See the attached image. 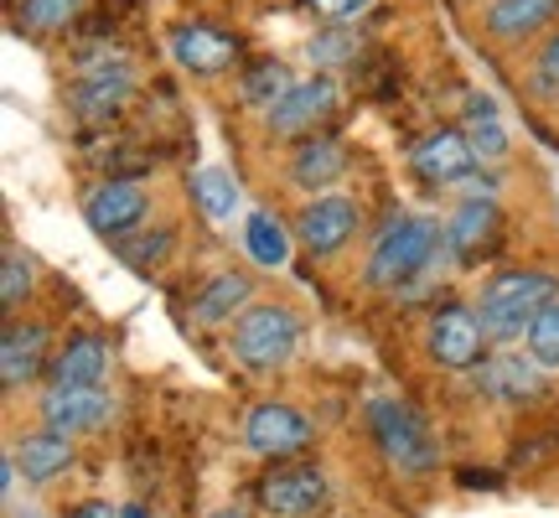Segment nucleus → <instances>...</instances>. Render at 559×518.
Instances as JSON below:
<instances>
[{"label": "nucleus", "instance_id": "f257e3e1", "mask_svg": "<svg viewBox=\"0 0 559 518\" xmlns=\"http://www.w3.org/2000/svg\"><path fill=\"white\" fill-rule=\"evenodd\" d=\"M445 249V228L425 213H389L379 239L368 249V285L373 291H409L415 280L430 275L436 255Z\"/></svg>", "mask_w": 559, "mask_h": 518}, {"label": "nucleus", "instance_id": "f03ea898", "mask_svg": "<svg viewBox=\"0 0 559 518\" xmlns=\"http://www.w3.org/2000/svg\"><path fill=\"white\" fill-rule=\"evenodd\" d=\"M559 301V280L549 270H502L481 285L477 317L487 327V342H513L528 338V327L539 321V311Z\"/></svg>", "mask_w": 559, "mask_h": 518}, {"label": "nucleus", "instance_id": "7ed1b4c3", "mask_svg": "<svg viewBox=\"0 0 559 518\" xmlns=\"http://www.w3.org/2000/svg\"><path fill=\"white\" fill-rule=\"evenodd\" d=\"M368 436H373V446L383 451V461L394 472H409V478L436 472L440 461L436 436L425 431V420L404 399H368Z\"/></svg>", "mask_w": 559, "mask_h": 518}, {"label": "nucleus", "instance_id": "20e7f679", "mask_svg": "<svg viewBox=\"0 0 559 518\" xmlns=\"http://www.w3.org/2000/svg\"><path fill=\"white\" fill-rule=\"evenodd\" d=\"M234 363L249 368V374H270V368H285L300 348V317L290 306H249L239 321H234Z\"/></svg>", "mask_w": 559, "mask_h": 518}, {"label": "nucleus", "instance_id": "39448f33", "mask_svg": "<svg viewBox=\"0 0 559 518\" xmlns=\"http://www.w3.org/2000/svg\"><path fill=\"white\" fill-rule=\"evenodd\" d=\"M481 348H487V327H481L477 306L445 301V306L430 311L425 353H430L436 368H445V374H472V368H481Z\"/></svg>", "mask_w": 559, "mask_h": 518}, {"label": "nucleus", "instance_id": "423d86ee", "mask_svg": "<svg viewBox=\"0 0 559 518\" xmlns=\"http://www.w3.org/2000/svg\"><path fill=\"white\" fill-rule=\"evenodd\" d=\"M311 440H317V425L300 415L296 404H285V399H260L249 410V420H243V446L254 457L296 461L311 451Z\"/></svg>", "mask_w": 559, "mask_h": 518}, {"label": "nucleus", "instance_id": "0eeeda50", "mask_svg": "<svg viewBox=\"0 0 559 518\" xmlns=\"http://www.w3.org/2000/svg\"><path fill=\"white\" fill-rule=\"evenodd\" d=\"M337 104H342V83L332 79V73H311V79H300L296 89L264 115V130L280 140H306L337 115Z\"/></svg>", "mask_w": 559, "mask_h": 518}, {"label": "nucleus", "instance_id": "6e6552de", "mask_svg": "<svg viewBox=\"0 0 559 518\" xmlns=\"http://www.w3.org/2000/svg\"><path fill=\"white\" fill-rule=\"evenodd\" d=\"M332 498L326 472L311 461H275L260 478V503L270 518H317Z\"/></svg>", "mask_w": 559, "mask_h": 518}, {"label": "nucleus", "instance_id": "1a4fd4ad", "mask_svg": "<svg viewBox=\"0 0 559 518\" xmlns=\"http://www.w3.org/2000/svg\"><path fill=\"white\" fill-rule=\"evenodd\" d=\"M358 228H362V208L347 192H321L296 213V239L306 244V255L317 259L342 255L347 244L358 239Z\"/></svg>", "mask_w": 559, "mask_h": 518}, {"label": "nucleus", "instance_id": "9d476101", "mask_svg": "<svg viewBox=\"0 0 559 518\" xmlns=\"http://www.w3.org/2000/svg\"><path fill=\"white\" fill-rule=\"evenodd\" d=\"M145 213H151V192H145V181H135V177H104L99 187H88V198H83L88 228H94L99 239H115V244L130 239Z\"/></svg>", "mask_w": 559, "mask_h": 518}, {"label": "nucleus", "instance_id": "9b49d317", "mask_svg": "<svg viewBox=\"0 0 559 518\" xmlns=\"http://www.w3.org/2000/svg\"><path fill=\"white\" fill-rule=\"evenodd\" d=\"M130 94H135V68L124 58H104L94 68H83L79 83L68 89V109L88 125H104L130 104Z\"/></svg>", "mask_w": 559, "mask_h": 518}, {"label": "nucleus", "instance_id": "f8f14e48", "mask_svg": "<svg viewBox=\"0 0 559 518\" xmlns=\"http://www.w3.org/2000/svg\"><path fill=\"white\" fill-rule=\"evenodd\" d=\"M409 172L425 187H461V181L477 172V151H472L466 130L440 125V130H430V136H419L409 145Z\"/></svg>", "mask_w": 559, "mask_h": 518}, {"label": "nucleus", "instance_id": "ddd939ff", "mask_svg": "<svg viewBox=\"0 0 559 518\" xmlns=\"http://www.w3.org/2000/svg\"><path fill=\"white\" fill-rule=\"evenodd\" d=\"M171 58L192 79H223L243 58V42L234 32H223V26H207V21H181L171 32Z\"/></svg>", "mask_w": 559, "mask_h": 518}, {"label": "nucleus", "instance_id": "4468645a", "mask_svg": "<svg viewBox=\"0 0 559 518\" xmlns=\"http://www.w3.org/2000/svg\"><path fill=\"white\" fill-rule=\"evenodd\" d=\"M498 239H502V208L498 202L481 198V192L461 198L451 223H445V249H451L461 264H477V259H487L498 249Z\"/></svg>", "mask_w": 559, "mask_h": 518}, {"label": "nucleus", "instance_id": "2eb2a0df", "mask_svg": "<svg viewBox=\"0 0 559 518\" xmlns=\"http://www.w3.org/2000/svg\"><path fill=\"white\" fill-rule=\"evenodd\" d=\"M109 415H115V399L104 389H58V384H47V395H41V425L58 431V436L99 431Z\"/></svg>", "mask_w": 559, "mask_h": 518}, {"label": "nucleus", "instance_id": "dca6fc26", "mask_svg": "<svg viewBox=\"0 0 559 518\" xmlns=\"http://www.w3.org/2000/svg\"><path fill=\"white\" fill-rule=\"evenodd\" d=\"M347 166H353V151L337 136H306L290 156V181L300 192L321 198V192H332V181L347 177Z\"/></svg>", "mask_w": 559, "mask_h": 518}, {"label": "nucleus", "instance_id": "f3484780", "mask_svg": "<svg viewBox=\"0 0 559 518\" xmlns=\"http://www.w3.org/2000/svg\"><path fill=\"white\" fill-rule=\"evenodd\" d=\"M47 379L58 389H104L109 379V342L99 332H79L58 348V358L47 368Z\"/></svg>", "mask_w": 559, "mask_h": 518}, {"label": "nucleus", "instance_id": "a211bd4d", "mask_svg": "<svg viewBox=\"0 0 559 518\" xmlns=\"http://www.w3.org/2000/svg\"><path fill=\"white\" fill-rule=\"evenodd\" d=\"M477 389H481V399H492V404H523V399H539L549 384H544V368L534 358L498 353V358H481Z\"/></svg>", "mask_w": 559, "mask_h": 518}, {"label": "nucleus", "instance_id": "6ab92c4d", "mask_svg": "<svg viewBox=\"0 0 559 518\" xmlns=\"http://www.w3.org/2000/svg\"><path fill=\"white\" fill-rule=\"evenodd\" d=\"M41 368H52L47 327L41 321H5V332H0V379H5V389H21L26 379H37Z\"/></svg>", "mask_w": 559, "mask_h": 518}, {"label": "nucleus", "instance_id": "aec40b11", "mask_svg": "<svg viewBox=\"0 0 559 518\" xmlns=\"http://www.w3.org/2000/svg\"><path fill=\"white\" fill-rule=\"evenodd\" d=\"M559 16V0H487L481 5V32L492 42H528Z\"/></svg>", "mask_w": 559, "mask_h": 518}, {"label": "nucleus", "instance_id": "412c9836", "mask_svg": "<svg viewBox=\"0 0 559 518\" xmlns=\"http://www.w3.org/2000/svg\"><path fill=\"white\" fill-rule=\"evenodd\" d=\"M249 296H254V280L239 275V270H223V275L202 280V291L187 306V321L192 327H223V321H239L249 311Z\"/></svg>", "mask_w": 559, "mask_h": 518}, {"label": "nucleus", "instance_id": "4be33fe9", "mask_svg": "<svg viewBox=\"0 0 559 518\" xmlns=\"http://www.w3.org/2000/svg\"><path fill=\"white\" fill-rule=\"evenodd\" d=\"M11 461H16V472L32 487H47V482H58L68 467H73V436H58V431H32V436L11 440Z\"/></svg>", "mask_w": 559, "mask_h": 518}, {"label": "nucleus", "instance_id": "5701e85b", "mask_svg": "<svg viewBox=\"0 0 559 518\" xmlns=\"http://www.w3.org/2000/svg\"><path fill=\"white\" fill-rule=\"evenodd\" d=\"M243 249H249V259H254L260 270H280V264L290 259V228H285L270 208H254V213L243 219Z\"/></svg>", "mask_w": 559, "mask_h": 518}, {"label": "nucleus", "instance_id": "b1692460", "mask_svg": "<svg viewBox=\"0 0 559 518\" xmlns=\"http://www.w3.org/2000/svg\"><path fill=\"white\" fill-rule=\"evenodd\" d=\"M466 140H472L477 161H502L508 156V130H502L498 104L487 99V94H466Z\"/></svg>", "mask_w": 559, "mask_h": 518}, {"label": "nucleus", "instance_id": "393cba45", "mask_svg": "<svg viewBox=\"0 0 559 518\" xmlns=\"http://www.w3.org/2000/svg\"><path fill=\"white\" fill-rule=\"evenodd\" d=\"M296 83L300 79L285 68V62H249V68L239 73V94H243V104H249V109L270 115V109H275V104L296 89Z\"/></svg>", "mask_w": 559, "mask_h": 518}, {"label": "nucleus", "instance_id": "a878e982", "mask_svg": "<svg viewBox=\"0 0 559 518\" xmlns=\"http://www.w3.org/2000/svg\"><path fill=\"white\" fill-rule=\"evenodd\" d=\"M83 0H16V32L21 37H58V32H68L73 21H79Z\"/></svg>", "mask_w": 559, "mask_h": 518}, {"label": "nucleus", "instance_id": "bb28decb", "mask_svg": "<svg viewBox=\"0 0 559 518\" xmlns=\"http://www.w3.org/2000/svg\"><path fill=\"white\" fill-rule=\"evenodd\" d=\"M187 187H192V202H198L213 223H223V219H234V213H239V181L228 177L223 166H198Z\"/></svg>", "mask_w": 559, "mask_h": 518}, {"label": "nucleus", "instance_id": "cd10ccee", "mask_svg": "<svg viewBox=\"0 0 559 518\" xmlns=\"http://www.w3.org/2000/svg\"><path fill=\"white\" fill-rule=\"evenodd\" d=\"M32 285H37L32 255H21L16 244H5V259H0V301H5V311H16L21 301L32 296Z\"/></svg>", "mask_w": 559, "mask_h": 518}, {"label": "nucleus", "instance_id": "c85d7f7f", "mask_svg": "<svg viewBox=\"0 0 559 518\" xmlns=\"http://www.w3.org/2000/svg\"><path fill=\"white\" fill-rule=\"evenodd\" d=\"M171 228L160 223V228H145V234H135V239H120L115 244V255L130 264V270H151V264H160V259L171 255Z\"/></svg>", "mask_w": 559, "mask_h": 518}, {"label": "nucleus", "instance_id": "c756f323", "mask_svg": "<svg viewBox=\"0 0 559 518\" xmlns=\"http://www.w3.org/2000/svg\"><path fill=\"white\" fill-rule=\"evenodd\" d=\"M528 358L539 363L544 374L559 368V301H549L539 311V321L528 327Z\"/></svg>", "mask_w": 559, "mask_h": 518}, {"label": "nucleus", "instance_id": "7c9ffc66", "mask_svg": "<svg viewBox=\"0 0 559 518\" xmlns=\"http://www.w3.org/2000/svg\"><path fill=\"white\" fill-rule=\"evenodd\" d=\"M528 94H534V99H559V32H549V42H544L539 58H534Z\"/></svg>", "mask_w": 559, "mask_h": 518}, {"label": "nucleus", "instance_id": "2f4dec72", "mask_svg": "<svg viewBox=\"0 0 559 518\" xmlns=\"http://www.w3.org/2000/svg\"><path fill=\"white\" fill-rule=\"evenodd\" d=\"M306 5H311L321 21H332V26H353V21H362L379 0H306Z\"/></svg>", "mask_w": 559, "mask_h": 518}, {"label": "nucleus", "instance_id": "473e14b6", "mask_svg": "<svg viewBox=\"0 0 559 518\" xmlns=\"http://www.w3.org/2000/svg\"><path fill=\"white\" fill-rule=\"evenodd\" d=\"M62 518H120V508H109L104 498H88V503H73Z\"/></svg>", "mask_w": 559, "mask_h": 518}, {"label": "nucleus", "instance_id": "72a5a7b5", "mask_svg": "<svg viewBox=\"0 0 559 518\" xmlns=\"http://www.w3.org/2000/svg\"><path fill=\"white\" fill-rule=\"evenodd\" d=\"M120 518H151V514H145L140 503H124V508H120Z\"/></svg>", "mask_w": 559, "mask_h": 518}, {"label": "nucleus", "instance_id": "f704fd0d", "mask_svg": "<svg viewBox=\"0 0 559 518\" xmlns=\"http://www.w3.org/2000/svg\"><path fill=\"white\" fill-rule=\"evenodd\" d=\"M213 518H243V508H218Z\"/></svg>", "mask_w": 559, "mask_h": 518}]
</instances>
